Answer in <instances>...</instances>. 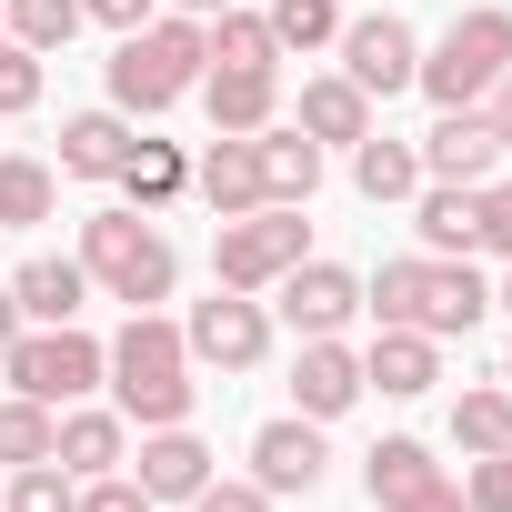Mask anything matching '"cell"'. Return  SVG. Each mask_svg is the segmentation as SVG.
Masks as SVG:
<instances>
[{
	"label": "cell",
	"mask_w": 512,
	"mask_h": 512,
	"mask_svg": "<svg viewBox=\"0 0 512 512\" xmlns=\"http://www.w3.org/2000/svg\"><path fill=\"white\" fill-rule=\"evenodd\" d=\"M362 312L372 322H402V332H432V342H462L482 312H492V282L472 262H442V251H412V262H382L362 282Z\"/></svg>",
	"instance_id": "1"
},
{
	"label": "cell",
	"mask_w": 512,
	"mask_h": 512,
	"mask_svg": "<svg viewBox=\"0 0 512 512\" xmlns=\"http://www.w3.org/2000/svg\"><path fill=\"white\" fill-rule=\"evenodd\" d=\"M111 412L121 422H141V432H161V422H191V342H181V322H161V312H131L121 322V342H111Z\"/></svg>",
	"instance_id": "2"
},
{
	"label": "cell",
	"mask_w": 512,
	"mask_h": 512,
	"mask_svg": "<svg viewBox=\"0 0 512 512\" xmlns=\"http://www.w3.org/2000/svg\"><path fill=\"white\" fill-rule=\"evenodd\" d=\"M201 71H211V41H201V21H181V11H151L141 31H121V51H111V111H131V121H161L171 101H191L201 91Z\"/></svg>",
	"instance_id": "3"
},
{
	"label": "cell",
	"mask_w": 512,
	"mask_h": 512,
	"mask_svg": "<svg viewBox=\"0 0 512 512\" xmlns=\"http://www.w3.org/2000/svg\"><path fill=\"white\" fill-rule=\"evenodd\" d=\"M71 262L91 272V292H111V302H131V312H161L171 302V282H181V251L151 231V211H91L81 221V251Z\"/></svg>",
	"instance_id": "4"
},
{
	"label": "cell",
	"mask_w": 512,
	"mask_h": 512,
	"mask_svg": "<svg viewBox=\"0 0 512 512\" xmlns=\"http://www.w3.org/2000/svg\"><path fill=\"white\" fill-rule=\"evenodd\" d=\"M512 71V11H492V0H482V11H462L432 51H422V71H412V91L432 101V111H472L492 81Z\"/></svg>",
	"instance_id": "5"
},
{
	"label": "cell",
	"mask_w": 512,
	"mask_h": 512,
	"mask_svg": "<svg viewBox=\"0 0 512 512\" xmlns=\"http://www.w3.org/2000/svg\"><path fill=\"white\" fill-rule=\"evenodd\" d=\"M101 372H111V342H91L81 322H31L11 352H0V382L31 392V402H51V412L91 402V392H101Z\"/></svg>",
	"instance_id": "6"
},
{
	"label": "cell",
	"mask_w": 512,
	"mask_h": 512,
	"mask_svg": "<svg viewBox=\"0 0 512 512\" xmlns=\"http://www.w3.org/2000/svg\"><path fill=\"white\" fill-rule=\"evenodd\" d=\"M302 251H312V221H302L292 201H262V211L221 221V241H211V282H221V292H272Z\"/></svg>",
	"instance_id": "7"
},
{
	"label": "cell",
	"mask_w": 512,
	"mask_h": 512,
	"mask_svg": "<svg viewBox=\"0 0 512 512\" xmlns=\"http://www.w3.org/2000/svg\"><path fill=\"white\" fill-rule=\"evenodd\" d=\"M181 342H191V372H262V352H272V302L211 282V302H191Z\"/></svg>",
	"instance_id": "8"
},
{
	"label": "cell",
	"mask_w": 512,
	"mask_h": 512,
	"mask_svg": "<svg viewBox=\"0 0 512 512\" xmlns=\"http://www.w3.org/2000/svg\"><path fill=\"white\" fill-rule=\"evenodd\" d=\"M342 81L352 91H372V101H392V91H412V71H422V41H412V21L402 11H372V21H342Z\"/></svg>",
	"instance_id": "9"
},
{
	"label": "cell",
	"mask_w": 512,
	"mask_h": 512,
	"mask_svg": "<svg viewBox=\"0 0 512 512\" xmlns=\"http://www.w3.org/2000/svg\"><path fill=\"white\" fill-rule=\"evenodd\" d=\"M362 482H372V512H462V482L412 442V432H392V442H372V462H362Z\"/></svg>",
	"instance_id": "10"
},
{
	"label": "cell",
	"mask_w": 512,
	"mask_h": 512,
	"mask_svg": "<svg viewBox=\"0 0 512 512\" xmlns=\"http://www.w3.org/2000/svg\"><path fill=\"white\" fill-rule=\"evenodd\" d=\"M272 312H282L302 342H322V332H342V322L362 312V272H342V262H312V251H302V262L272 282Z\"/></svg>",
	"instance_id": "11"
},
{
	"label": "cell",
	"mask_w": 512,
	"mask_h": 512,
	"mask_svg": "<svg viewBox=\"0 0 512 512\" xmlns=\"http://www.w3.org/2000/svg\"><path fill=\"white\" fill-rule=\"evenodd\" d=\"M322 472H332V452H322V422L282 412V422H262V432H251V482H262L272 502H282V492H322Z\"/></svg>",
	"instance_id": "12"
},
{
	"label": "cell",
	"mask_w": 512,
	"mask_h": 512,
	"mask_svg": "<svg viewBox=\"0 0 512 512\" xmlns=\"http://www.w3.org/2000/svg\"><path fill=\"white\" fill-rule=\"evenodd\" d=\"M352 402H362V352H352L342 332L302 342V362H292V412H302V422H342Z\"/></svg>",
	"instance_id": "13"
},
{
	"label": "cell",
	"mask_w": 512,
	"mask_h": 512,
	"mask_svg": "<svg viewBox=\"0 0 512 512\" xmlns=\"http://www.w3.org/2000/svg\"><path fill=\"white\" fill-rule=\"evenodd\" d=\"M131 482L151 492V512H171V502H191V492L211 482V442H201L191 422H161V432H141V462H131Z\"/></svg>",
	"instance_id": "14"
},
{
	"label": "cell",
	"mask_w": 512,
	"mask_h": 512,
	"mask_svg": "<svg viewBox=\"0 0 512 512\" xmlns=\"http://www.w3.org/2000/svg\"><path fill=\"white\" fill-rule=\"evenodd\" d=\"M432 382H442V342H432V332L382 322V332H372V352H362V392H382V402H422Z\"/></svg>",
	"instance_id": "15"
},
{
	"label": "cell",
	"mask_w": 512,
	"mask_h": 512,
	"mask_svg": "<svg viewBox=\"0 0 512 512\" xmlns=\"http://www.w3.org/2000/svg\"><path fill=\"white\" fill-rule=\"evenodd\" d=\"M51 462H61L71 482L121 472V462H131V422H121L111 402H71V412H61V432H51Z\"/></svg>",
	"instance_id": "16"
},
{
	"label": "cell",
	"mask_w": 512,
	"mask_h": 512,
	"mask_svg": "<svg viewBox=\"0 0 512 512\" xmlns=\"http://www.w3.org/2000/svg\"><path fill=\"white\" fill-rule=\"evenodd\" d=\"M191 191H201V201H211L221 221H241V211H262V141H251V131H211V151H201Z\"/></svg>",
	"instance_id": "17"
},
{
	"label": "cell",
	"mask_w": 512,
	"mask_h": 512,
	"mask_svg": "<svg viewBox=\"0 0 512 512\" xmlns=\"http://www.w3.org/2000/svg\"><path fill=\"white\" fill-rule=\"evenodd\" d=\"M492 161H502V141L482 111H442L422 131V181H492Z\"/></svg>",
	"instance_id": "18"
},
{
	"label": "cell",
	"mask_w": 512,
	"mask_h": 512,
	"mask_svg": "<svg viewBox=\"0 0 512 512\" xmlns=\"http://www.w3.org/2000/svg\"><path fill=\"white\" fill-rule=\"evenodd\" d=\"M211 131H272L282 121V71H201Z\"/></svg>",
	"instance_id": "19"
},
{
	"label": "cell",
	"mask_w": 512,
	"mask_h": 512,
	"mask_svg": "<svg viewBox=\"0 0 512 512\" xmlns=\"http://www.w3.org/2000/svg\"><path fill=\"white\" fill-rule=\"evenodd\" d=\"M412 221H422V251H442V262H472L482 181H422V191H412Z\"/></svg>",
	"instance_id": "20"
},
{
	"label": "cell",
	"mask_w": 512,
	"mask_h": 512,
	"mask_svg": "<svg viewBox=\"0 0 512 512\" xmlns=\"http://www.w3.org/2000/svg\"><path fill=\"white\" fill-rule=\"evenodd\" d=\"M11 302H21V322H81L91 272H81V262H61V251H31V262L11 272Z\"/></svg>",
	"instance_id": "21"
},
{
	"label": "cell",
	"mask_w": 512,
	"mask_h": 512,
	"mask_svg": "<svg viewBox=\"0 0 512 512\" xmlns=\"http://www.w3.org/2000/svg\"><path fill=\"white\" fill-rule=\"evenodd\" d=\"M131 141H141L131 111H71V121H61V171H71V181H111V171L131 161Z\"/></svg>",
	"instance_id": "22"
},
{
	"label": "cell",
	"mask_w": 512,
	"mask_h": 512,
	"mask_svg": "<svg viewBox=\"0 0 512 512\" xmlns=\"http://www.w3.org/2000/svg\"><path fill=\"white\" fill-rule=\"evenodd\" d=\"M292 131H302V141H322V151H332V141L352 151V141L372 131V91H352L342 71H322V81H302V121H292Z\"/></svg>",
	"instance_id": "23"
},
{
	"label": "cell",
	"mask_w": 512,
	"mask_h": 512,
	"mask_svg": "<svg viewBox=\"0 0 512 512\" xmlns=\"http://www.w3.org/2000/svg\"><path fill=\"white\" fill-rule=\"evenodd\" d=\"M262 141V201H292V211H312V191H322V141H302V131H251Z\"/></svg>",
	"instance_id": "24"
},
{
	"label": "cell",
	"mask_w": 512,
	"mask_h": 512,
	"mask_svg": "<svg viewBox=\"0 0 512 512\" xmlns=\"http://www.w3.org/2000/svg\"><path fill=\"white\" fill-rule=\"evenodd\" d=\"M352 191H362V201H412V191H422V151L392 141V131H362V141H352Z\"/></svg>",
	"instance_id": "25"
},
{
	"label": "cell",
	"mask_w": 512,
	"mask_h": 512,
	"mask_svg": "<svg viewBox=\"0 0 512 512\" xmlns=\"http://www.w3.org/2000/svg\"><path fill=\"white\" fill-rule=\"evenodd\" d=\"M201 41H211V71H282V41H272V21L262 11H211L201 21Z\"/></svg>",
	"instance_id": "26"
},
{
	"label": "cell",
	"mask_w": 512,
	"mask_h": 512,
	"mask_svg": "<svg viewBox=\"0 0 512 512\" xmlns=\"http://www.w3.org/2000/svg\"><path fill=\"white\" fill-rule=\"evenodd\" d=\"M111 181H121V201H131V211H161V201H181V191H191V161H181V141H131V161H121Z\"/></svg>",
	"instance_id": "27"
},
{
	"label": "cell",
	"mask_w": 512,
	"mask_h": 512,
	"mask_svg": "<svg viewBox=\"0 0 512 512\" xmlns=\"http://www.w3.org/2000/svg\"><path fill=\"white\" fill-rule=\"evenodd\" d=\"M51 201H61L51 161H31V151H0V231H31V221H51Z\"/></svg>",
	"instance_id": "28"
},
{
	"label": "cell",
	"mask_w": 512,
	"mask_h": 512,
	"mask_svg": "<svg viewBox=\"0 0 512 512\" xmlns=\"http://www.w3.org/2000/svg\"><path fill=\"white\" fill-rule=\"evenodd\" d=\"M512 442V382H482L452 402V452H502Z\"/></svg>",
	"instance_id": "29"
},
{
	"label": "cell",
	"mask_w": 512,
	"mask_h": 512,
	"mask_svg": "<svg viewBox=\"0 0 512 512\" xmlns=\"http://www.w3.org/2000/svg\"><path fill=\"white\" fill-rule=\"evenodd\" d=\"M51 432H61V412L51 402H31V392H11V402H0V462H51Z\"/></svg>",
	"instance_id": "30"
},
{
	"label": "cell",
	"mask_w": 512,
	"mask_h": 512,
	"mask_svg": "<svg viewBox=\"0 0 512 512\" xmlns=\"http://www.w3.org/2000/svg\"><path fill=\"white\" fill-rule=\"evenodd\" d=\"M0 31H11L21 51H71V31H81V0H0Z\"/></svg>",
	"instance_id": "31"
},
{
	"label": "cell",
	"mask_w": 512,
	"mask_h": 512,
	"mask_svg": "<svg viewBox=\"0 0 512 512\" xmlns=\"http://www.w3.org/2000/svg\"><path fill=\"white\" fill-rule=\"evenodd\" d=\"M262 21H272L282 51H332V41H342V0H272Z\"/></svg>",
	"instance_id": "32"
},
{
	"label": "cell",
	"mask_w": 512,
	"mask_h": 512,
	"mask_svg": "<svg viewBox=\"0 0 512 512\" xmlns=\"http://www.w3.org/2000/svg\"><path fill=\"white\" fill-rule=\"evenodd\" d=\"M71 492H81V482H71L61 462H21L11 492H0V512H71Z\"/></svg>",
	"instance_id": "33"
},
{
	"label": "cell",
	"mask_w": 512,
	"mask_h": 512,
	"mask_svg": "<svg viewBox=\"0 0 512 512\" xmlns=\"http://www.w3.org/2000/svg\"><path fill=\"white\" fill-rule=\"evenodd\" d=\"M462 512H512V442H502V452H472V472H462Z\"/></svg>",
	"instance_id": "34"
},
{
	"label": "cell",
	"mask_w": 512,
	"mask_h": 512,
	"mask_svg": "<svg viewBox=\"0 0 512 512\" xmlns=\"http://www.w3.org/2000/svg\"><path fill=\"white\" fill-rule=\"evenodd\" d=\"M31 101H41V51H21L11 31H0V121L31 111Z\"/></svg>",
	"instance_id": "35"
},
{
	"label": "cell",
	"mask_w": 512,
	"mask_h": 512,
	"mask_svg": "<svg viewBox=\"0 0 512 512\" xmlns=\"http://www.w3.org/2000/svg\"><path fill=\"white\" fill-rule=\"evenodd\" d=\"M472 251L512 262V181H482V221H472Z\"/></svg>",
	"instance_id": "36"
},
{
	"label": "cell",
	"mask_w": 512,
	"mask_h": 512,
	"mask_svg": "<svg viewBox=\"0 0 512 512\" xmlns=\"http://www.w3.org/2000/svg\"><path fill=\"white\" fill-rule=\"evenodd\" d=\"M71 512H151V492H141L131 472H91V482L71 492Z\"/></svg>",
	"instance_id": "37"
},
{
	"label": "cell",
	"mask_w": 512,
	"mask_h": 512,
	"mask_svg": "<svg viewBox=\"0 0 512 512\" xmlns=\"http://www.w3.org/2000/svg\"><path fill=\"white\" fill-rule=\"evenodd\" d=\"M191 512H272V492H262V482H231V472H211V482L191 492Z\"/></svg>",
	"instance_id": "38"
},
{
	"label": "cell",
	"mask_w": 512,
	"mask_h": 512,
	"mask_svg": "<svg viewBox=\"0 0 512 512\" xmlns=\"http://www.w3.org/2000/svg\"><path fill=\"white\" fill-rule=\"evenodd\" d=\"M161 11V0H81V21H101V31H141Z\"/></svg>",
	"instance_id": "39"
},
{
	"label": "cell",
	"mask_w": 512,
	"mask_h": 512,
	"mask_svg": "<svg viewBox=\"0 0 512 512\" xmlns=\"http://www.w3.org/2000/svg\"><path fill=\"white\" fill-rule=\"evenodd\" d=\"M472 111H482V121H492V141H502V151H512V71H502V81H492V91H482V101H472Z\"/></svg>",
	"instance_id": "40"
},
{
	"label": "cell",
	"mask_w": 512,
	"mask_h": 512,
	"mask_svg": "<svg viewBox=\"0 0 512 512\" xmlns=\"http://www.w3.org/2000/svg\"><path fill=\"white\" fill-rule=\"evenodd\" d=\"M21 332H31V322H21V302H11V282H0V352H11Z\"/></svg>",
	"instance_id": "41"
},
{
	"label": "cell",
	"mask_w": 512,
	"mask_h": 512,
	"mask_svg": "<svg viewBox=\"0 0 512 512\" xmlns=\"http://www.w3.org/2000/svg\"><path fill=\"white\" fill-rule=\"evenodd\" d=\"M171 11H181V21H211V11H231V0H171Z\"/></svg>",
	"instance_id": "42"
},
{
	"label": "cell",
	"mask_w": 512,
	"mask_h": 512,
	"mask_svg": "<svg viewBox=\"0 0 512 512\" xmlns=\"http://www.w3.org/2000/svg\"><path fill=\"white\" fill-rule=\"evenodd\" d=\"M492 302H502V312H512V272H502V292H492Z\"/></svg>",
	"instance_id": "43"
}]
</instances>
